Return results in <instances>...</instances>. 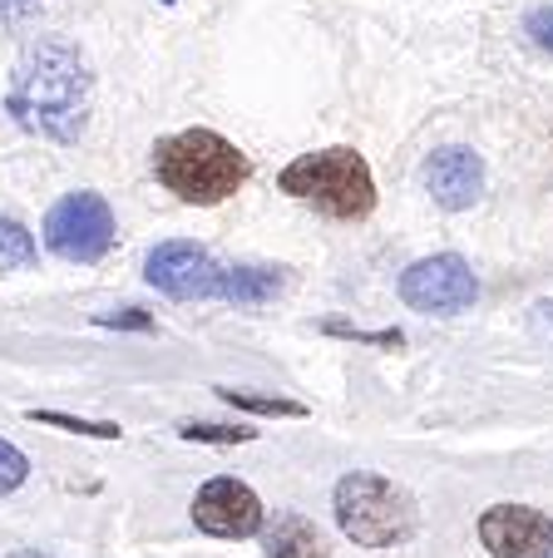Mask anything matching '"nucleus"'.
<instances>
[{
	"instance_id": "f257e3e1",
	"label": "nucleus",
	"mask_w": 553,
	"mask_h": 558,
	"mask_svg": "<svg viewBox=\"0 0 553 558\" xmlns=\"http://www.w3.org/2000/svg\"><path fill=\"white\" fill-rule=\"evenodd\" d=\"M5 105L21 129L55 138V144H74L89 124V105H95L89 60L70 40H31L11 70Z\"/></svg>"
},
{
	"instance_id": "f03ea898",
	"label": "nucleus",
	"mask_w": 553,
	"mask_h": 558,
	"mask_svg": "<svg viewBox=\"0 0 553 558\" xmlns=\"http://www.w3.org/2000/svg\"><path fill=\"white\" fill-rule=\"evenodd\" d=\"M154 173L173 198L213 208L248 183L252 163L238 144H228L213 129H183V134H168L154 144Z\"/></svg>"
},
{
	"instance_id": "7ed1b4c3",
	"label": "nucleus",
	"mask_w": 553,
	"mask_h": 558,
	"mask_svg": "<svg viewBox=\"0 0 553 558\" xmlns=\"http://www.w3.org/2000/svg\"><path fill=\"white\" fill-rule=\"evenodd\" d=\"M277 189L292 193V198L316 203L326 218H341V222H361L365 213L376 208V179H371V163L346 144L292 158V163L282 169V179H277Z\"/></svg>"
},
{
	"instance_id": "20e7f679",
	"label": "nucleus",
	"mask_w": 553,
	"mask_h": 558,
	"mask_svg": "<svg viewBox=\"0 0 553 558\" xmlns=\"http://www.w3.org/2000/svg\"><path fill=\"white\" fill-rule=\"evenodd\" d=\"M336 524L346 538H356L361 548H396L416 534V499L400 485H390L386 474L351 470L336 480Z\"/></svg>"
},
{
	"instance_id": "39448f33",
	"label": "nucleus",
	"mask_w": 553,
	"mask_h": 558,
	"mask_svg": "<svg viewBox=\"0 0 553 558\" xmlns=\"http://www.w3.org/2000/svg\"><path fill=\"white\" fill-rule=\"evenodd\" d=\"M45 247L64 263H99L115 247V213L99 193L80 189L64 193L50 213H45Z\"/></svg>"
},
{
	"instance_id": "423d86ee",
	"label": "nucleus",
	"mask_w": 553,
	"mask_h": 558,
	"mask_svg": "<svg viewBox=\"0 0 553 558\" xmlns=\"http://www.w3.org/2000/svg\"><path fill=\"white\" fill-rule=\"evenodd\" d=\"M144 277H148V287H158L173 302H208V296H223V287H228V267L208 247L183 243V238L158 243L144 257Z\"/></svg>"
},
{
	"instance_id": "0eeeda50",
	"label": "nucleus",
	"mask_w": 553,
	"mask_h": 558,
	"mask_svg": "<svg viewBox=\"0 0 553 558\" xmlns=\"http://www.w3.org/2000/svg\"><path fill=\"white\" fill-rule=\"evenodd\" d=\"M480 296V282H474L470 263L459 253H435V257H420L400 272V302L410 312H425V316H455L465 306H474Z\"/></svg>"
},
{
	"instance_id": "6e6552de",
	"label": "nucleus",
	"mask_w": 553,
	"mask_h": 558,
	"mask_svg": "<svg viewBox=\"0 0 553 558\" xmlns=\"http://www.w3.org/2000/svg\"><path fill=\"white\" fill-rule=\"evenodd\" d=\"M193 524L213 538H252L267 524V509H262V499L252 495L242 480L218 474V480H208V485L199 489V499H193Z\"/></svg>"
},
{
	"instance_id": "1a4fd4ad",
	"label": "nucleus",
	"mask_w": 553,
	"mask_h": 558,
	"mask_svg": "<svg viewBox=\"0 0 553 558\" xmlns=\"http://www.w3.org/2000/svg\"><path fill=\"white\" fill-rule=\"evenodd\" d=\"M480 544L494 558H553V519L529 505H490L480 514Z\"/></svg>"
},
{
	"instance_id": "9d476101",
	"label": "nucleus",
	"mask_w": 553,
	"mask_h": 558,
	"mask_svg": "<svg viewBox=\"0 0 553 558\" xmlns=\"http://www.w3.org/2000/svg\"><path fill=\"white\" fill-rule=\"evenodd\" d=\"M420 179H425V193L440 203V208L465 213V208H474L480 193H484V158L465 144L435 148V154L425 158Z\"/></svg>"
},
{
	"instance_id": "9b49d317",
	"label": "nucleus",
	"mask_w": 553,
	"mask_h": 558,
	"mask_svg": "<svg viewBox=\"0 0 553 558\" xmlns=\"http://www.w3.org/2000/svg\"><path fill=\"white\" fill-rule=\"evenodd\" d=\"M262 548H267V558H332L326 538L302 514H277L272 524H262Z\"/></svg>"
},
{
	"instance_id": "f8f14e48",
	"label": "nucleus",
	"mask_w": 553,
	"mask_h": 558,
	"mask_svg": "<svg viewBox=\"0 0 553 558\" xmlns=\"http://www.w3.org/2000/svg\"><path fill=\"white\" fill-rule=\"evenodd\" d=\"M282 292V267H228V287H223V302L238 306H262Z\"/></svg>"
},
{
	"instance_id": "ddd939ff",
	"label": "nucleus",
	"mask_w": 553,
	"mask_h": 558,
	"mask_svg": "<svg viewBox=\"0 0 553 558\" xmlns=\"http://www.w3.org/2000/svg\"><path fill=\"white\" fill-rule=\"evenodd\" d=\"M35 257L40 253H35L31 228L15 218H0V272H21V267H31Z\"/></svg>"
},
{
	"instance_id": "4468645a",
	"label": "nucleus",
	"mask_w": 553,
	"mask_h": 558,
	"mask_svg": "<svg viewBox=\"0 0 553 558\" xmlns=\"http://www.w3.org/2000/svg\"><path fill=\"white\" fill-rule=\"evenodd\" d=\"M218 396L238 411H252V415H287V421H302L306 405L302 401H282V396H257V390H238V386H218Z\"/></svg>"
},
{
	"instance_id": "2eb2a0df",
	"label": "nucleus",
	"mask_w": 553,
	"mask_h": 558,
	"mask_svg": "<svg viewBox=\"0 0 553 558\" xmlns=\"http://www.w3.org/2000/svg\"><path fill=\"white\" fill-rule=\"evenodd\" d=\"M35 425H60L70 435H95V440H119V425L115 421H80V415H60V411H31Z\"/></svg>"
},
{
	"instance_id": "dca6fc26",
	"label": "nucleus",
	"mask_w": 553,
	"mask_h": 558,
	"mask_svg": "<svg viewBox=\"0 0 553 558\" xmlns=\"http://www.w3.org/2000/svg\"><path fill=\"white\" fill-rule=\"evenodd\" d=\"M178 435H183V440H199V445H248L252 440V430H232V425H199V421L178 425Z\"/></svg>"
},
{
	"instance_id": "f3484780",
	"label": "nucleus",
	"mask_w": 553,
	"mask_h": 558,
	"mask_svg": "<svg viewBox=\"0 0 553 558\" xmlns=\"http://www.w3.org/2000/svg\"><path fill=\"white\" fill-rule=\"evenodd\" d=\"M25 474H31V460L15 450L11 440H0V495H11V489L25 485Z\"/></svg>"
},
{
	"instance_id": "a211bd4d",
	"label": "nucleus",
	"mask_w": 553,
	"mask_h": 558,
	"mask_svg": "<svg viewBox=\"0 0 553 558\" xmlns=\"http://www.w3.org/2000/svg\"><path fill=\"white\" fill-rule=\"evenodd\" d=\"M326 331L332 337H351V341H365V347H406V337L400 331H356V327H346V322H326Z\"/></svg>"
},
{
	"instance_id": "6ab92c4d",
	"label": "nucleus",
	"mask_w": 553,
	"mask_h": 558,
	"mask_svg": "<svg viewBox=\"0 0 553 558\" xmlns=\"http://www.w3.org/2000/svg\"><path fill=\"white\" fill-rule=\"evenodd\" d=\"M524 35H529V40L539 45L543 54H553V5H539V11H529V21H524Z\"/></svg>"
},
{
	"instance_id": "aec40b11",
	"label": "nucleus",
	"mask_w": 553,
	"mask_h": 558,
	"mask_svg": "<svg viewBox=\"0 0 553 558\" xmlns=\"http://www.w3.org/2000/svg\"><path fill=\"white\" fill-rule=\"evenodd\" d=\"M40 5L45 0H0V21L21 25V21H31V15H40Z\"/></svg>"
},
{
	"instance_id": "412c9836",
	"label": "nucleus",
	"mask_w": 553,
	"mask_h": 558,
	"mask_svg": "<svg viewBox=\"0 0 553 558\" xmlns=\"http://www.w3.org/2000/svg\"><path fill=\"white\" fill-rule=\"evenodd\" d=\"M99 327H154V322H148V316H134V312H119V316H99Z\"/></svg>"
},
{
	"instance_id": "4be33fe9",
	"label": "nucleus",
	"mask_w": 553,
	"mask_h": 558,
	"mask_svg": "<svg viewBox=\"0 0 553 558\" xmlns=\"http://www.w3.org/2000/svg\"><path fill=\"white\" fill-rule=\"evenodd\" d=\"M11 558H50V554H35V548H21V554H11Z\"/></svg>"
}]
</instances>
